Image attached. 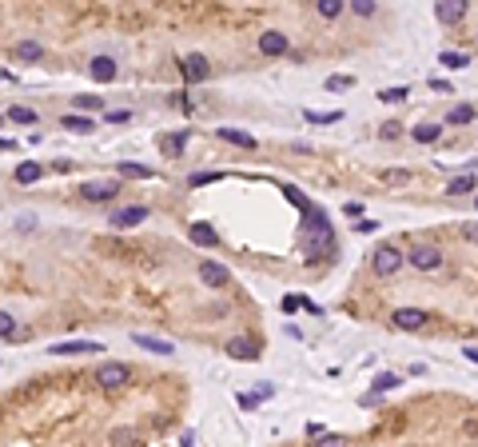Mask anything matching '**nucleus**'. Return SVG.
I'll return each mask as SVG.
<instances>
[{
	"mask_svg": "<svg viewBox=\"0 0 478 447\" xmlns=\"http://www.w3.org/2000/svg\"><path fill=\"white\" fill-rule=\"evenodd\" d=\"M411 136H415L418 144H434V140L442 136V128H439V124H418L415 132H411Z\"/></svg>",
	"mask_w": 478,
	"mask_h": 447,
	"instance_id": "nucleus-28",
	"label": "nucleus"
},
{
	"mask_svg": "<svg viewBox=\"0 0 478 447\" xmlns=\"http://www.w3.org/2000/svg\"><path fill=\"white\" fill-rule=\"evenodd\" d=\"M8 120H13V124H32V120H36V112L25 108V104H13V108H8Z\"/></svg>",
	"mask_w": 478,
	"mask_h": 447,
	"instance_id": "nucleus-29",
	"label": "nucleus"
},
{
	"mask_svg": "<svg viewBox=\"0 0 478 447\" xmlns=\"http://www.w3.org/2000/svg\"><path fill=\"white\" fill-rule=\"evenodd\" d=\"M355 232H363V236H371V232H379V224H375V220H359V224H355Z\"/></svg>",
	"mask_w": 478,
	"mask_h": 447,
	"instance_id": "nucleus-41",
	"label": "nucleus"
},
{
	"mask_svg": "<svg viewBox=\"0 0 478 447\" xmlns=\"http://www.w3.org/2000/svg\"><path fill=\"white\" fill-rule=\"evenodd\" d=\"M72 108L84 116V112H100L104 104H100V96H76V100H72Z\"/></svg>",
	"mask_w": 478,
	"mask_h": 447,
	"instance_id": "nucleus-32",
	"label": "nucleus"
},
{
	"mask_svg": "<svg viewBox=\"0 0 478 447\" xmlns=\"http://www.w3.org/2000/svg\"><path fill=\"white\" fill-rule=\"evenodd\" d=\"M132 339H135L144 351H156V356H175V348L168 344V339H156V335H144V332H135Z\"/></svg>",
	"mask_w": 478,
	"mask_h": 447,
	"instance_id": "nucleus-16",
	"label": "nucleus"
},
{
	"mask_svg": "<svg viewBox=\"0 0 478 447\" xmlns=\"http://www.w3.org/2000/svg\"><path fill=\"white\" fill-rule=\"evenodd\" d=\"M184 132H175V136H168V140H164V152H168V156H172V152H175V156H180V152H184Z\"/></svg>",
	"mask_w": 478,
	"mask_h": 447,
	"instance_id": "nucleus-35",
	"label": "nucleus"
},
{
	"mask_svg": "<svg viewBox=\"0 0 478 447\" xmlns=\"http://www.w3.org/2000/svg\"><path fill=\"white\" fill-rule=\"evenodd\" d=\"M199 280H204L208 287H223L227 280H232V272H227L223 264H215V260H204L199 264Z\"/></svg>",
	"mask_w": 478,
	"mask_h": 447,
	"instance_id": "nucleus-13",
	"label": "nucleus"
},
{
	"mask_svg": "<svg viewBox=\"0 0 478 447\" xmlns=\"http://www.w3.org/2000/svg\"><path fill=\"white\" fill-rule=\"evenodd\" d=\"M299 308H307L303 296H287V299H283V311H299Z\"/></svg>",
	"mask_w": 478,
	"mask_h": 447,
	"instance_id": "nucleus-40",
	"label": "nucleus"
},
{
	"mask_svg": "<svg viewBox=\"0 0 478 447\" xmlns=\"http://www.w3.org/2000/svg\"><path fill=\"white\" fill-rule=\"evenodd\" d=\"M220 136L227 140V144H239V148H255V136H247L239 128H220Z\"/></svg>",
	"mask_w": 478,
	"mask_h": 447,
	"instance_id": "nucleus-22",
	"label": "nucleus"
},
{
	"mask_svg": "<svg viewBox=\"0 0 478 447\" xmlns=\"http://www.w3.org/2000/svg\"><path fill=\"white\" fill-rule=\"evenodd\" d=\"M116 172H120V176H128V180H147V176H156L152 168H147V164H120Z\"/></svg>",
	"mask_w": 478,
	"mask_h": 447,
	"instance_id": "nucleus-26",
	"label": "nucleus"
},
{
	"mask_svg": "<svg viewBox=\"0 0 478 447\" xmlns=\"http://www.w3.org/2000/svg\"><path fill=\"white\" fill-rule=\"evenodd\" d=\"M355 16H375V0H347Z\"/></svg>",
	"mask_w": 478,
	"mask_h": 447,
	"instance_id": "nucleus-34",
	"label": "nucleus"
},
{
	"mask_svg": "<svg viewBox=\"0 0 478 447\" xmlns=\"http://www.w3.org/2000/svg\"><path fill=\"white\" fill-rule=\"evenodd\" d=\"M112 447H140V432H132V427H116V432H112Z\"/></svg>",
	"mask_w": 478,
	"mask_h": 447,
	"instance_id": "nucleus-18",
	"label": "nucleus"
},
{
	"mask_svg": "<svg viewBox=\"0 0 478 447\" xmlns=\"http://www.w3.org/2000/svg\"><path fill=\"white\" fill-rule=\"evenodd\" d=\"M104 120H108V124H124V120H128V108H116V112H104Z\"/></svg>",
	"mask_w": 478,
	"mask_h": 447,
	"instance_id": "nucleus-39",
	"label": "nucleus"
},
{
	"mask_svg": "<svg viewBox=\"0 0 478 447\" xmlns=\"http://www.w3.org/2000/svg\"><path fill=\"white\" fill-rule=\"evenodd\" d=\"M403 252H399V244H379L375 248V256H371V272L379 276V280H387V276H394L399 268H403Z\"/></svg>",
	"mask_w": 478,
	"mask_h": 447,
	"instance_id": "nucleus-2",
	"label": "nucleus"
},
{
	"mask_svg": "<svg viewBox=\"0 0 478 447\" xmlns=\"http://www.w3.org/2000/svg\"><path fill=\"white\" fill-rule=\"evenodd\" d=\"M40 176H44L40 164H20V168H16V184H36Z\"/></svg>",
	"mask_w": 478,
	"mask_h": 447,
	"instance_id": "nucleus-24",
	"label": "nucleus"
},
{
	"mask_svg": "<svg viewBox=\"0 0 478 447\" xmlns=\"http://www.w3.org/2000/svg\"><path fill=\"white\" fill-rule=\"evenodd\" d=\"M303 120H311V124H335V120H343V112H303Z\"/></svg>",
	"mask_w": 478,
	"mask_h": 447,
	"instance_id": "nucleus-31",
	"label": "nucleus"
},
{
	"mask_svg": "<svg viewBox=\"0 0 478 447\" xmlns=\"http://www.w3.org/2000/svg\"><path fill=\"white\" fill-rule=\"evenodd\" d=\"M371 387H375V396H383V391L399 387V375H394V372H379L375 380H371Z\"/></svg>",
	"mask_w": 478,
	"mask_h": 447,
	"instance_id": "nucleus-27",
	"label": "nucleus"
},
{
	"mask_svg": "<svg viewBox=\"0 0 478 447\" xmlns=\"http://www.w3.org/2000/svg\"><path fill=\"white\" fill-rule=\"evenodd\" d=\"M16 56L20 60H40L44 48H40V40H16Z\"/></svg>",
	"mask_w": 478,
	"mask_h": 447,
	"instance_id": "nucleus-19",
	"label": "nucleus"
},
{
	"mask_svg": "<svg viewBox=\"0 0 478 447\" xmlns=\"http://www.w3.org/2000/svg\"><path fill=\"white\" fill-rule=\"evenodd\" d=\"M92 380H96V387H104V391H116V387L132 384V368H128V363H100L96 372H92Z\"/></svg>",
	"mask_w": 478,
	"mask_h": 447,
	"instance_id": "nucleus-3",
	"label": "nucleus"
},
{
	"mask_svg": "<svg viewBox=\"0 0 478 447\" xmlns=\"http://www.w3.org/2000/svg\"><path fill=\"white\" fill-rule=\"evenodd\" d=\"M474 120V108L470 104H454L451 112H446V124H470Z\"/></svg>",
	"mask_w": 478,
	"mask_h": 447,
	"instance_id": "nucleus-23",
	"label": "nucleus"
},
{
	"mask_svg": "<svg viewBox=\"0 0 478 447\" xmlns=\"http://www.w3.org/2000/svg\"><path fill=\"white\" fill-rule=\"evenodd\" d=\"M406 264L418 268V272H439L442 268V252L434 244H415V248L406 252Z\"/></svg>",
	"mask_w": 478,
	"mask_h": 447,
	"instance_id": "nucleus-4",
	"label": "nucleus"
},
{
	"mask_svg": "<svg viewBox=\"0 0 478 447\" xmlns=\"http://www.w3.org/2000/svg\"><path fill=\"white\" fill-rule=\"evenodd\" d=\"M144 220H147V208H140V204L112 212V228H135V224H144Z\"/></svg>",
	"mask_w": 478,
	"mask_h": 447,
	"instance_id": "nucleus-14",
	"label": "nucleus"
},
{
	"mask_svg": "<svg viewBox=\"0 0 478 447\" xmlns=\"http://www.w3.org/2000/svg\"><path fill=\"white\" fill-rule=\"evenodd\" d=\"M259 52H263V56H287V52H291V40L283 37L279 28H267V32L259 37Z\"/></svg>",
	"mask_w": 478,
	"mask_h": 447,
	"instance_id": "nucleus-9",
	"label": "nucleus"
},
{
	"mask_svg": "<svg viewBox=\"0 0 478 447\" xmlns=\"http://www.w3.org/2000/svg\"><path fill=\"white\" fill-rule=\"evenodd\" d=\"M251 396H255L259 403H263V399H271V396H275V384H255V391H251Z\"/></svg>",
	"mask_w": 478,
	"mask_h": 447,
	"instance_id": "nucleus-38",
	"label": "nucleus"
},
{
	"mask_svg": "<svg viewBox=\"0 0 478 447\" xmlns=\"http://www.w3.org/2000/svg\"><path fill=\"white\" fill-rule=\"evenodd\" d=\"M88 76H92L96 84H112V80H116V60H112V56H92V60H88Z\"/></svg>",
	"mask_w": 478,
	"mask_h": 447,
	"instance_id": "nucleus-10",
	"label": "nucleus"
},
{
	"mask_svg": "<svg viewBox=\"0 0 478 447\" xmlns=\"http://www.w3.org/2000/svg\"><path fill=\"white\" fill-rule=\"evenodd\" d=\"M463 356H466L470 363H478V348H463Z\"/></svg>",
	"mask_w": 478,
	"mask_h": 447,
	"instance_id": "nucleus-47",
	"label": "nucleus"
},
{
	"mask_svg": "<svg viewBox=\"0 0 478 447\" xmlns=\"http://www.w3.org/2000/svg\"><path fill=\"white\" fill-rule=\"evenodd\" d=\"M311 447H347V439L343 435H323V439H315Z\"/></svg>",
	"mask_w": 478,
	"mask_h": 447,
	"instance_id": "nucleus-36",
	"label": "nucleus"
},
{
	"mask_svg": "<svg viewBox=\"0 0 478 447\" xmlns=\"http://www.w3.org/2000/svg\"><path fill=\"white\" fill-rule=\"evenodd\" d=\"M187 236H192V244H199V248H215V244H220V232H215L208 220L192 224V232H187Z\"/></svg>",
	"mask_w": 478,
	"mask_h": 447,
	"instance_id": "nucleus-15",
	"label": "nucleus"
},
{
	"mask_svg": "<svg viewBox=\"0 0 478 447\" xmlns=\"http://www.w3.org/2000/svg\"><path fill=\"white\" fill-rule=\"evenodd\" d=\"M327 88H331V92H343V88H351V76H327Z\"/></svg>",
	"mask_w": 478,
	"mask_h": 447,
	"instance_id": "nucleus-37",
	"label": "nucleus"
},
{
	"mask_svg": "<svg viewBox=\"0 0 478 447\" xmlns=\"http://www.w3.org/2000/svg\"><path fill=\"white\" fill-rule=\"evenodd\" d=\"M0 335H4V344H13V339H16V320H13V311H0Z\"/></svg>",
	"mask_w": 478,
	"mask_h": 447,
	"instance_id": "nucleus-30",
	"label": "nucleus"
},
{
	"mask_svg": "<svg viewBox=\"0 0 478 447\" xmlns=\"http://www.w3.org/2000/svg\"><path fill=\"white\" fill-rule=\"evenodd\" d=\"M211 180H220V176H215V172H196V176H192V184H211Z\"/></svg>",
	"mask_w": 478,
	"mask_h": 447,
	"instance_id": "nucleus-43",
	"label": "nucleus"
},
{
	"mask_svg": "<svg viewBox=\"0 0 478 447\" xmlns=\"http://www.w3.org/2000/svg\"><path fill=\"white\" fill-rule=\"evenodd\" d=\"M60 124L68 128V132H92V116H80V112H68V116H64Z\"/></svg>",
	"mask_w": 478,
	"mask_h": 447,
	"instance_id": "nucleus-20",
	"label": "nucleus"
},
{
	"mask_svg": "<svg viewBox=\"0 0 478 447\" xmlns=\"http://www.w3.org/2000/svg\"><path fill=\"white\" fill-rule=\"evenodd\" d=\"M180 68H184L187 84H204V80H208V72H211V64H208V56H204V52H187L184 60H180Z\"/></svg>",
	"mask_w": 478,
	"mask_h": 447,
	"instance_id": "nucleus-6",
	"label": "nucleus"
},
{
	"mask_svg": "<svg viewBox=\"0 0 478 447\" xmlns=\"http://www.w3.org/2000/svg\"><path fill=\"white\" fill-rule=\"evenodd\" d=\"M427 311L423 308H399L391 316V328H399V332H418V328H427Z\"/></svg>",
	"mask_w": 478,
	"mask_h": 447,
	"instance_id": "nucleus-7",
	"label": "nucleus"
},
{
	"mask_svg": "<svg viewBox=\"0 0 478 447\" xmlns=\"http://www.w3.org/2000/svg\"><path fill=\"white\" fill-rule=\"evenodd\" d=\"M406 176H411V172H403V168H399V172H383V180H387V184H403Z\"/></svg>",
	"mask_w": 478,
	"mask_h": 447,
	"instance_id": "nucleus-42",
	"label": "nucleus"
},
{
	"mask_svg": "<svg viewBox=\"0 0 478 447\" xmlns=\"http://www.w3.org/2000/svg\"><path fill=\"white\" fill-rule=\"evenodd\" d=\"M100 344L96 339H68V344H52L48 356H100Z\"/></svg>",
	"mask_w": 478,
	"mask_h": 447,
	"instance_id": "nucleus-8",
	"label": "nucleus"
},
{
	"mask_svg": "<svg viewBox=\"0 0 478 447\" xmlns=\"http://www.w3.org/2000/svg\"><path fill=\"white\" fill-rule=\"evenodd\" d=\"M463 236L470 240V244H478V224H463Z\"/></svg>",
	"mask_w": 478,
	"mask_h": 447,
	"instance_id": "nucleus-44",
	"label": "nucleus"
},
{
	"mask_svg": "<svg viewBox=\"0 0 478 447\" xmlns=\"http://www.w3.org/2000/svg\"><path fill=\"white\" fill-rule=\"evenodd\" d=\"M463 192H474V176H470V172L454 176L451 184H446V196H463Z\"/></svg>",
	"mask_w": 478,
	"mask_h": 447,
	"instance_id": "nucleus-21",
	"label": "nucleus"
},
{
	"mask_svg": "<svg viewBox=\"0 0 478 447\" xmlns=\"http://www.w3.org/2000/svg\"><path fill=\"white\" fill-rule=\"evenodd\" d=\"M474 208H478V200H474Z\"/></svg>",
	"mask_w": 478,
	"mask_h": 447,
	"instance_id": "nucleus-48",
	"label": "nucleus"
},
{
	"mask_svg": "<svg viewBox=\"0 0 478 447\" xmlns=\"http://www.w3.org/2000/svg\"><path fill=\"white\" fill-rule=\"evenodd\" d=\"M347 8V0H315V13L323 16V20H339Z\"/></svg>",
	"mask_w": 478,
	"mask_h": 447,
	"instance_id": "nucleus-17",
	"label": "nucleus"
},
{
	"mask_svg": "<svg viewBox=\"0 0 478 447\" xmlns=\"http://www.w3.org/2000/svg\"><path fill=\"white\" fill-rule=\"evenodd\" d=\"M227 356L232 360H259V344L251 335H235V339H227Z\"/></svg>",
	"mask_w": 478,
	"mask_h": 447,
	"instance_id": "nucleus-12",
	"label": "nucleus"
},
{
	"mask_svg": "<svg viewBox=\"0 0 478 447\" xmlns=\"http://www.w3.org/2000/svg\"><path fill=\"white\" fill-rule=\"evenodd\" d=\"M399 132H403V128H399V124H383V136H387V140H394V136H399Z\"/></svg>",
	"mask_w": 478,
	"mask_h": 447,
	"instance_id": "nucleus-46",
	"label": "nucleus"
},
{
	"mask_svg": "<svg viewBox=\"0 0 478 447\" xmlns=\"http://www.w3.org/2000/svg\"><path fill=\"white\" fill-rule=\"evenodd\" d=\"M80 196L84 200H92V204H104V200H112V196H120V180H84L80 184Z\"/></svg>",
	"mask_w": 478,
	"mask_h": 447,
	"instance_id": "nucleus-5",
	"label": "nucleus"
},
{
	"mask_svg": "<svg viewBox=\"0 0 478 447\" xmlns=\"http://www.w3.org/2000/svg\"><path fill=\"white\" fill-rule=\"evenodd\" d=\"M406 96H411V88H383V92H379L383 104H403Z\"/></svg>",
	"mask_w": 478,
	"mask_h": 447,
	"instance_id": "nucleus-33",
	"label": "nucleus"
},
{
	"mask_svg": "<svg viewBox=\"0 0 478 447\" xmlns=\"http://www.w3.org/2000/svg\"><path fill=\"white\" fill-rule=\"evenodd\" d=\"M434 16H439V25H463L466 4L463 0H439V4H434Z\"/></svg>",
	"mask_w": 478,
	"mask_h": 447,
	"instance_id": "nucleus-11",
	"label": "nucleus"
},
{
	"mask_svg": "<svg viewBox=\"0 0 478 447\" xmlns=\"http://www.w3.org/2000/svg\"><path fill=\"white\" fill-rule=\"evenodd\" d=\"M235 403H239V408H259L255 396H235Z\"/></svg>",
	"mask_w": 478,
	"mask_h": 447,
	"instance_id": "nucleus-45",
	"label": "nucleus"
},
{
	"mask_svg": "<svg viewBox=\"0 0 478 447\" xmlns=\"http://www.w3.org/2000/svg\"><path fill=\"white\" fill-rule=\"evenodd\" d=\"M299 244H303V256L311 264L335 260L339 244H335V228H331V220H327V212L323 208H307L303 212V236H299Z\"/></svg>",
	"mask_w": 478,
	"mask_h": 447,
	"instance_id": "nucleus-1",
	"label": "nucleus"
},
{
	"mask_svg": "<svg viewBox=\"0 0 478 447\" xmlns=\"http://www.w3.org/2000/svg\"><path fill=\"white\" fill-rule=\"evenodd\" d=\"M439 64L442 68H466V64H470V56H466V52H439Z\"/></svg>",
	"mask_w": 478,
	"mask_h": 447,
	"instance_id": "nucleus-25",
	"label": "nucleus"
}]
</instances>
